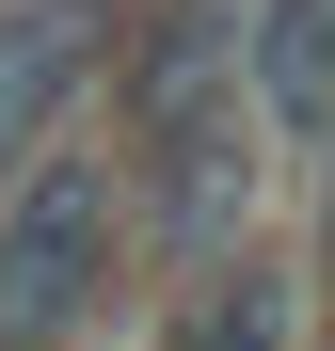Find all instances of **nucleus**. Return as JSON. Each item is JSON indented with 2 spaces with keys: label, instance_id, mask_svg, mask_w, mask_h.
Instances as JSON below:
<instances>
[{
  "label": "nucleus",
  "instance_id": "1",
  "mask_svg": "<svg viewBox=\"0 0 335 351\" xmlns=\"http://www.w3.org/2000/svg\"><path fill=\"white\" fill-rule=\"evenodd\" d=\"M112 64H96V128L128 176V256L144 271H208L256 240L271 208V128L240 96V0H112Z\"/></svg>",
  "mask_w": 335,
  "mask_h": 351
},
{
  "label": "nucleus",
  "instance_id": "2",
  "mask_svg": "<svg viewBox=\"0 0 335 351\" xmlns=\"http://www.w3.org/2000/svg\"><path fill=\"white\" fill-rule=\"evenodd\" d=\"M128 176H112V128L80 112L64 144H32L0 176V351H112V304H128Z\"/></svg>",
  "mask_w": 335,
  "mask_h": 351
},
{
  "label": "nucleus",
  "instance_id": "3",
  "mask_svg": "<svg viewBox=\"0 0 335 351\" xmlns=\"http://www.w3.org/2000/svg\"><path fill=\"white\" fill-rule=\"evenodd\" d=\"M144 351H303V271L271 256V240L208 256V271H160Z\"/></svg>",
  "mask_w": 335,
  "mask_h": 351
},
{
  "label": "nucleus",
  "instance_id": "4",
  "mask_svg": "<svg viewBox=\"0 0 335 351\" xmlns=\"http://www.w3.org/2000/svg\"><path fill=\"white\" fill-rule=\"evenodd\" d=\"M240 96H256L271 160H319V128H335V0H240Z\"/></svg>",
  "mask_w": 335,
  "mask_h": 351
}]
</instances>
